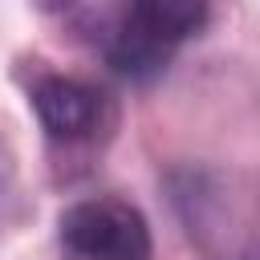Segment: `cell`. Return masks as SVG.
<instances>
[{
	"label": "cell",
	"instance_id": "1",
	"mask_svg": "<svg viewBox=\"0 0 260 260\" xmlns=\"http://www.w3.org/2000/svg\"><path fill=\"white\" fill-rule=\"evenodd\" d=\"M61 248L73 260H150V223L126 199H77L57 219Z\"/></svg>",
	"mask_w": 260,
	"mask_h": 260
},
{
	"label": "cell",
	"instance_id": "2",
	"mask_svg": "<svg viewBox=\"0 0 260 260\" xmlns=\"http://www.w3.org/2000/svg\"><path fill=\"white\" fill-rule=\"evenodd\" d=\"M32 110H37V122L45 126L49 138L57 142H73V138H85L93 126H98V89L77 81V77H41L32 85Z\"/></svg>",
	"mask_w": 260,
	"mask_h": 260
},
{
	"label": "cell",
	"instance_id": "3",
	"mask_svg": "<svg viewBox=\"0 0 260 260\" xmlns=\"http://www.w3.org/2000/svg\"><path fill=\"white\" fill-rule=\"evenodd\" d=\"M126 20L158 49L175 53L207 24V0H130Z\"/></svg>",
	"mask_w": 260,
	"mask_h": 260
}]
</instances>
